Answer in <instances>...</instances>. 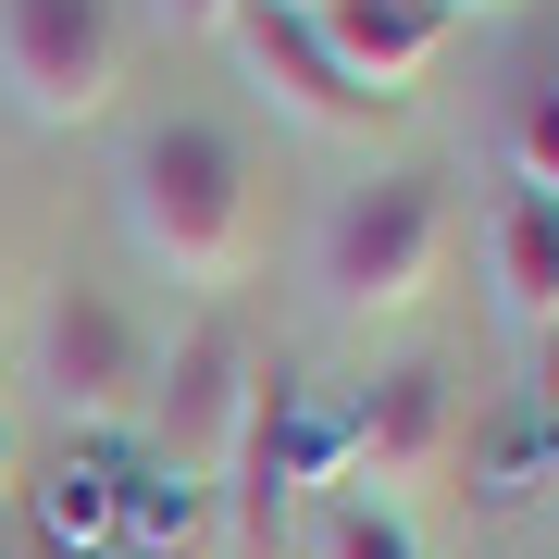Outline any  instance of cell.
Listing matches in <instances>:
<instances>
[{"mask_svg":"<svg viewBox=\"0 0 559 559\" xmlns=\"http://www.w3.org/2000/svg\"><path fill=\"white\" fill-rule=\"evenodd\" d=\"M112 187H124V237H138L150 274L200 286V299L261 274V175H249V150L224 138L212 112L138 124V150H124Z\"/></svg>","mask_w":559,"mask_h":559,"instance_id":"6da1fadb","label":"cell"},{"mask_svg":"<svg viewBox=\"0 0 559 559\" xmlns=\"http://www.w3.org/2000/svg\"><path fill=\"white\" fill-rule=\"evenodd\" d=\"M286 13H299L311 38L385 100V112H399V87L436 75V50H448V25H460L448 0H286Z\"/></svg>","mask_w":559,"mask_h":559,"instance_id":"9c48e42d","label":"cell"},{"mask_svg":"<svg viewBox=\"0 0 559 559\" xmlns=\"http://www.w3.org/2000/svg\"><path fill=\"white\" fill-rule=\"evenodd\" d=\"M0 100L25 124H100L124 100L112 0H0Z\"/></svg>","mask_w":559,"mask_h":559,"instance_id":"5b68a950","label":"cell"},{"mask_svg":"<svg viewBox=\"0 0 559 559\" xmlns=\"http://www.w3.org/2000/svg\"><path fill=\"white\" fill-rule=\"evenodd\" d=\"M311 559H423V522L411 510H385V498H348L336 522H323V547Z\"/></svg>","mask_w":559,"mask_h":559,"instance_id":"8fae6325","label":"cell"},{"mask_svg":"<svg viewBox=\"0 0 559 559\" xmlns=\"http://www.w3.org/2000/svg\"><path fill=\"white\" fill-rule=\"evenodd\" d=\"M224 50H237V62H249V87H261L286 124H311V138H373V124H385V100H373V87H360L348 62L311 38L299 13H286V0H237Z\"/></svg>","mask_w":559,"mask_h":559,"instance_id":"ba28073f","label":"cell"},{"mask_svg":"<svg viewBox=\"0 0 559 559\" xmlns=\"http://www.w3.org/2000/svg\"><path fill=\"white\" fill-rule=\"evenodd\" d=\"M448 274V187L436 175H360L311 237V286L336 323H411Z\"/></svg>","mask_w":559,"mask_h":559,"instance_id":"7a4b0ae2","label":"cell"},{"mask_svg":"<svg viewBox=\"0 0 559 559\" xmlns=\"http://www.w3.org/2000/svg\"><path fill=\"white\" fill-rule=\"evenodd\" d=\"M150 323L112 299V286H87V274H62L50 299H38V399L75 423V436H112V423H138L150 411Z\"/></svg>","mask_w":559,"mask_h":559,"instance_id":"277c9868","label":"cell"},{"mask_svg":"<svg viewBox=\"0 0 559 559\" xmlns=\"http://www.w3.org/2000/svg\"><path fill=\"white\" fill-rule=\"evenodd\" d=\"M150 13H162V38H224L237 0H150Z\"/></svg>","mask_w":559,"mask_h":559,"instance_id":"5bb4252c","label":"cell"},{"mask_svg":"<svg viewBox=\"0 0 559 559\" xmlns=\"http://www.w3.org/2000/svg\"><path fill=\"white\" fill-rule=\"evenodd\" d=\"M510 187H535V200H559V75L522 100V124H510Z\"/></svg>","mask_w":559,"mask_h":559,"instance_id":"4fadbf2b","label":"cell"},{"mask_svg":"<svg viewBox=\"0 0 559 559\" xmlns=\"http://www.w3.org/2000/svg\"><path fill=\"white\" fill-rule=\"evenodd\" d=\"M249 385H261V360H249V323L237 311H200L175 348L150 360V448H162V485H187V498H212L224 485V460H237V423H249Z\"/></svg>","mask_w":559,"mask_h":559,"instance_id":"3957f363","label":"cell"},{"mask_svg":"<svg viewBox=\"0 0 559 559\" xmlns=\"http://www.w3.org/2000/svg\"><path fill=\"white\" fill-rule=\"evenodd\" d=\"M448 448H460L448 360H385V373L348 399V460H336V485H360V498H385V510H411L423 485L448 473Z\"/></svg>","mask_w":559,"mask_h":559,"instance_id":"52a82bcc","label":"cell"},{"mask_svg":"<svg viewBox=\"0 0 559 559\" xmlns=\"http://www.w3.org/2000/svg\"><path fill=\"white\" fill-rule=\"evenodd\" d=\"M348 460V411H323L299 373H261L249 385V423H237V460H224V498H237V559H274V522L299 485H323Z\"/></svg>","mask_w":559,"mask_h":559,"instance_id":"8992f818","label":"cell"},{"mask_svg":"<svg viewBox=\"0 0 559 559\" xmlns=\"http://www.w3.org/2000/svg\"><path fill=\"white\" fill-rule=\"evenodd\" d=\"M485 261H498V299H510V323L559 336V200L510 187V200H498V224H485Z\"/></svg>","mask_w":559,"mask_h":559,"instance_id":"30bf717a","label":"cell"},{"mask_svg":"<svg viewBox=\"0 0 559 559\" xmlns=\"http://www.w3.org/2000/svg\"><path fill=\"white\" fill-rule=\"evenodd\" d=\"M0 485H13V411H0Z\"/></svg>","mask_w":559,"mask_h":559,"instance_id":"9a60e30c","label":"cell"},{"mask_svg":"<svg viewBox=\"0 0 559 559\" xmlns=\"http://www.w3.org/2000/svg\"><path fill=\"white\" fill-rule=\"evenodd\" d=\"M112 522H124V485L112 473H62L50 485V535L62 547H112Z\"/></svg>","mask_w":559,"mask_h":559,"instance_id":"7c38bea8","label":"cell"},{"mask_svg":"<svg viewBox=\"0 0 559 559\" xmlns=\"http://www.w3.org/2000/svg\"><path fill=\"white\" fill-rule=\"evenodd\" d=\"M448 13H510V0H448Z\"/></svg>","mask_w":559,"mask_h":559,"instance_id":"2e32d148","label":"cell"}]
</instances>
